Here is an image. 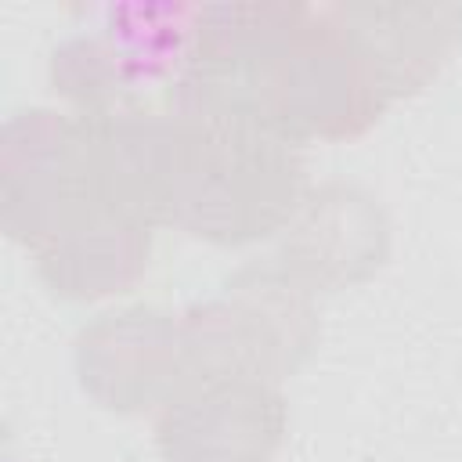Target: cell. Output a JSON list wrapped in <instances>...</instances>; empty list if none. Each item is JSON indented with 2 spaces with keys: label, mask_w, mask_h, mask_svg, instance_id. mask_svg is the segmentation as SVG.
Returning a JSON list of instances; mask_svg holds the SVG:
<instances>
[{
  "label": "cell",
  "mask_w": 462,
  "mask_h": 462,
  "mask_svg": "<svg viewBox=\"0 0 462 462\" xmlns=\"http://www.w3.org/2000/svg\"><path fill=\"white\" fill-rule=\"evenodd\" d=\"M166 105L245 119L300 148L368 134L390 97L343 4L249 0L195 7Z\"/></svg>",
  "instance_id": "1"
},
{
  "label": "cell",
  "mask_w": 462,
  "mask_h": 462,
  "mask_svg": "<svg viewBox=\"0 0 462 462\" xmlns=\"http://www.w3.org/2000/svg\"><path fill=\"white\" fill-rule=\"evenodd\" d=\"M177 119L170 227L213 245H249L278 235L307 191L300 148L231 116L177 112Z\"/></svg>",
  "instance_id": "2"
},
{
  "label": "cell",
  "mask_w": 462,
  "mask_h": 462,
  "mask_svg": "<svg viewBox=\"0 0 462 462\" xmlns=\"http://www.w3.org/2000/svg\"><path fill=\"white\" fill-rule=\"evenodd\" d=\"M184 390L206 379L282 383L321 339L318 300L274 263L235 271L224 289L180 314Z\"/></svg>",
  "instance_id": "3"
},
{
  "label": "cell",
  "mask_w": 462,
  "mask_h": 462,
  "mask_svg": "<svg viewBox=\"0 0 462 462\" xmlns=\"http://www.w3.org/2000/svg\"><path fill=\"white\" fill-rule=\"evenodd\" d=\"M79 390L116 415L166 408L184 390L180 318L159 307H123L79 328L76 346Z\"/></svg>",
  "instance_id": "4"
},
{
  "label": "cell",
  "mask_w": 462,
  "mask_h": 462,
  "mask_svg": "<svg viewBox=\"0 0 462 462\" xmlns=\"http://www.w3.org/2000/svg\"><path fill=\"white\" fill-rule=\"evenodd\" d=\"M390 260V217L375 195L350 180L307 188L278 231L274 267L307 292H343Z\"/></svg>",
  "instance_id": "5"
},
{
  "label": "cell",
  "mask_w": 462,
  "mask_h": 462,
  "mask_svg": "<svg viewBox=\"0 0 462 462\" xmlns=\"http://www.w3.org/2000/svg\"><path fill=\"white\" fill-rule=\"evenodd\" d=\"M289 433V404L274 383L206 379L155 415L166 462H271Z\"/></svg>",
  "instance_id": "6"
},
{
  "label": "cell",
  "mask_w": 462,
  "mask_h": 462,
  "mask_svg": "<svg viewBox=\"0 0 462 462\" xmlns=\"http://www.w3.org/2000/svg\"><path fill=\"white\" fill-rule=\"evenodd\" d=\"M83 195L72 148V116L54 108H22L0 130V227L29 253L43 245Z\"/></svg>",
  "instance_id": "7"
},
{
  "label": "cell",
  "mask_w": 462,
  "mask_h": 462,
  "mask_svg": "<svg viewBox=\"0 0 462 462\" xmlns=\"http://www.w3.org/2000/svg\"><path fill=\"white\" fill-rule=\"evenodd\" d=\"M152 256V227L108 213L94 202L76 209L43 245L32 249L40 282L76 303L130 292Z\"/></svg>",
  "instance_id": "8"
},
{
  "label": "cell",
  "mask_w": 462,
  "mask_h": 462,
  "mask_svg": "<svg viewBox=\"0 0 462 462\" xmlns=\"http://www.w3.org/2000/svg\"><path fill=\"white\" fill-rule=\"evenodd\" d=\"M343 7L390 105L426 90L462 47V4L365 0Z\"/></svg>",
  "instance_id": "9"
}]
</instances>
